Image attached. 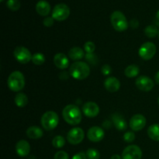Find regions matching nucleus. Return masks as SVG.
Segmentation results:
<instances>
[{
	"mask_svg": "<svg viewBox=\"0 0 159 159\" xmlns=\"http://www.w3.org/2000/svg\"><path fill=\"white\" fill-rule=\"evenodd\" d=\"M140 72L139 67L136 65H128L124 70V74L128 78H134L138 75Z\"/></svg>",
	"mask_w": 159,
	"mask_h": 159,
	"instance_id": "b1692460",
	"label": "nucleus"
},
{
	"mask_svg": "<svg viewBox=\"0 0 159 159\" xmlns=\"http://www.w3.org/2000/svg\"><path fill=\"white\" fill-rule=\"evenodd\" d=\"M130 26L133 28H138V26H139V23H138V20L134 19V20H132L131 21H130Z\"/></svg>",
	"mask_w": 159,
	"mask_h": 159,
	"instance_id": "e433bc0d",
	"label": "nucleus"
},
{
	"mask_svg": "<svg viewBox=\"0 0 159 159\" xmlns=\"http://www.w3.org/2000/svg\"><path fill=\"white\" fill-rule=\"evenodd\" d=\"M3 1H4V0H0V2H2Z\"/></svg>",
	"mask_w": 159,
	"mask_h": 159,
	"instance_id": "a19ab883",
	"label": "nucleus"
},
{
	"mask_svg": "<svg viewBox=\"0 0 159 159\" xmlns=\"http://www.w3.org/2000/svg\"><path fill=\"white\" fill-rule=\"evenodd\" d=\"M26 135L29 138L34 140L40 139L43 137V132L40 127L37 126H31L26 130Z\"/></svg>",
	"mask_w": 159,
	"mask_h": 159,
	"instance_id": "aec40b11",
	"label": "nucleus"
},
{
	"mask_svg": "<svg viewBox=\"0 0 159 159\" xmlns=\"http://www.w3.org/2000/svg\"><path fill=\"white\" fill-rule=\"evenodd\" d=\"M54 159H69V155L65 151H59L55 153Z\"/></svg>",
	"mask_w": 159,
	"mask_h": 159,
	"instance_id": "2f4dec72",
	"label": "nucleus"
},
{
	"mask_svg": "<svg viewBox=\"0 0 159 159\" xmlns=\"http://www.w3.org/2000/svg\"><path fill=\"white\" fill-rule=\"evenodd\" d=\"M13 55L17 61L21 64H27L32 61L33 55L30 51L23 46L16 47L13 51Z\"/></svg>",
	"mask_w": 159,
	"mask_h": 159,
	"instance_id": "6e6552de",
	"label": "nucleus"
},
{
	"mask_svg": "<svg viewBox=\"0 0 159 159\" xmlns=\"http://www.w3.org/2000/svg\"><path fill=\"white\" fill-rule=\"evenodd\" d=\"M70 15V9L65 3L56 5L52 11V17L57 21H64L67 20Z\"/></svg>",
	"mask_w": 159,
	"mask_h": 159,
	"instance_id": "0eeeda50",
	"label": "nucleus"
},
{
	"mask_svg": "<svg viewBox=\"0 0 159 159\" xmlns=\"http://www.w3.org/2000/svg\"><path fill=\"white\" fill-rule=\"evenodd\" d=\"M84 49L86 51L87 54H92L94 52L95 49H96V45L93 42L87 41L84 45Z\"/></svg>",
	"mask_w": 159,
	"mask_h": 159,
	"instance_id": "c756f323",
	"label": "nucleus"
},
{
	"mask_svg": "<svg viewBox=\"0 0 159 159\" xmlns=\"http://www.w3.org/2000/svg\"><path fill=\"white\" fill-rule=\"evenodd\" d=\"M155 82H156L157 84H159V71L156 73V75H155Z\"/></svg>",
	"mask_w": 159,
	"mask_h": 159,
	"instance_id": "4c0bfd02",
	"label": "nucleus"
},
{
	"mask_svg": "<svg viewBox=\"0 0 159 159\" xmlns=\"http://www.w3.org/2000/svg\"><path fill=\"white\" fill-rule=\"evenodd\" d=\"M112 121H113V125L116 127V130H120V131H123V130H127V121L124 119V116L121 114H120V113H113V114L112 115Z\"/></svg>",
	"mask_w": 159,
	"mask_h": 159,
	"instance_id": "dca6fc26",
	"label": "nucleus"
},
{
	"mask_svg": "<svg viewBox=\"0 0 159 159\" xmlns=\"http://www.w3.org/2000/svg\"><path fill=\"white\" fill-rule=\"evenodd\" d=\"M122 159H141L142 151L135 144L127 146L122 152Z\"/></svg>",
	"mask_w": 159,
	"mask_h": 159,
	"instance_id": "9d476101",
	"label": "nucleus"
},
{
	"mask_svg": "<svg viewBox=\"0 0 159 159\" xmlns=\"http://www.w3.org/2000/svg\"><path fill=\"white\" fill-rule=\"evenodd\" d=\"M85 56L84 51L79 47H74L68 51V57L73 61H79Z\"/></svg>",
	"mask_w": 159,
	"mask_h": 159,
	"instance_id": "412c9836",
	"label": "nucleus"
},
{
	"mask_svg": "<svg viewBox=\"0 0 159 159\" xmlns=\"http://www.w3.org/2000/svg\"><path fill=\"white\" fill-rule=\"evenodd\" d=\"M32 62L36 65H41L45 62V56L42 53H35L33 54Z\"/></svg>",
	"mask_w": 159,
	"mask_h": 159,
	"instance_id": "bb28decb",
	"label": "nucleus"
},
{
	"mask_svg": "<svg viewBox=\"0 0 159 159\" xmlns=\"http://www.w3.org/2000/svg\"><path fill=\"white\" fill-rule=\"evenodd\" d=\"M54 20L52 16L51 17H46V18L43 20V24L44 25L47 27H50V26H52L54 24Z\"/></svg>",
	"mask_w": 159,
	"mask_h": 159,
	"instance_id": "72a5a7b5",
	"label": "nucleus"
},
{
	"mask_svg": "<svg viewBox=\"0 0 159 159\" xmlns=\"http://www.w3.org/2000/svg\"><path fill=\"white\" fill-rule=\"evenodd\" d=\"M101 71L103 75H109L112 72L111 66L110 65H104L101 68Z\"/></svg>",
	"mask_w": 159,
	"mask_h": 159,
	"instance_id": "473e14b6",
	"label": "nucleus"
},
{
	"mask_svg": "<svg viewBox=\"0 0 159 159\" xmlns=\"http://www.w3.org/2000/svg\"><path fill=\"white\" fill-rule=\"evenodd\" d=\"M156 21H157V23H158V25H159V10L156 13Z\"/></svg>",
	"mask_w": 159,
	"mask_h": 159,
	"instance_id": "ea45409f",
	"label": "nucleus"
},
{
	"mask_svg": "<svg viewBox=\"0 0 159 159\" xmlns=\"http://www.w3.org/2000/svg\"><path fill=\"white\" fill-rule=\"evenodd\" d=\"M62 116L65 122L70 125H78L82 119L80 109L74 104L67 105L62 111Z\"/></svg>",
	"mask_w": 159,
	"mask_h": 159,
	"instance_id": "f257e3e1",
	"label": "nucleus"
},
{
	"mask_svg": "<svg viewBox=\"0 0 159 159\" xmlns=\"http://www.w3.org/2000/svg\"><path fill=\"white\" fill-rule=\"evenodd\" d=\"M110 22L115 30L124 32L127 30L129 26L128 21L125 15L120 11H114L110 16Z\"/></svg>",
	"mask_w": 159,
	"mask_h": 159,
	"instance_id": "20e7f679",
	"label": "nucleus"
},
{
	"mask_svg": "<svg viewBox=\"0 0 159 159\" xmlns=\"http://www.w3.org/2000/svg\"><path fill=\"white\" fill-rule=\"evenodd\" d=\"M15 103L16 107L23 108L25 107L28 103V97L25 93H18L15 96Z\"/></svg>",
	"mask_w": 159,
	"mask_h": 159,
	"instance_id": "5701e85b",
	"label": "nucleus"
},
{
	"mask_svg": "<svg viewBox=\"0 0 159 159\" xmlns=\"http://www.w3.org/2000/svg\"><path fill=\"white\" fill-rule=\"evenodd\" d=\"M7 7L12 11H17L20 8V2L19 0H7Z\"/></svg>",
	"mask_w": 159,
	"mask_h": 159,
	"instance_id": "c85d7f7f",
	"label": "nucleus"
},
{
	"mask_svg": "<svg viewBox=\"0 0 159 159\" xmlns=\"http://www.w3.org/2000/svg\"><path fill=\"white\" fill-rule=\"evenodd\" d=\"M36 11L39 15L47 16L51 12V6L45 0H40L36 5Z\"/></svg>",
	"mask_w": 159,
	"mask_h": 159,
	"instance_id": "6ab92c4d",
	"label": "nucleus"
},
{
	"mask_svg": "<svg viewBox=\"0 0 159 159\" xmlns=\"http://www.w3.org/2000/svg\"><path fill=\"white\" fill-rule=\"evenodd\" d=\"M146 125V118L141 114H135L130 118V127L134 131H140Z\"/></svg>",
	"mask_w": 159,
	"mask_h": 159,
	"instance_id": "ddd939ff",
	"label": "nucleus"
},
{
	"mask_svg": "<svg viewBox=\"0 0 159 159\" xmlns=\"http://www.w3.org/2000/svg\"><path fill=\"white\" fill-rule=\"evenodd\" d=\"M72 159H87L86 154L83 152H79L72 157Z\"/></svg>",
	"mask_w": 159,
	"mask_h": 159,
	"instance_id": "c9c22d12",
	"label": "nucleus"
},
{
	"mask_svg": "<svg viewBox=\"0 0 159 159\" xmlns=\"http://www.w3.org/2000/svg\"><path fill=\"white\" fill-rule=\"evenodd\" d=\"M135 85L138 89L143 92H150L154 88L155 82L151 78L145 75H141L135 81Z\"/></svg>",
	"mask_w": 159,
	"mask_h": 159,
	"instance_id": "9b49d317",
	"label": "nucleus"
},
{
	"mask_svg": "<svg viewBox=\"0 0 159 159\" xmlns=\"http://www.w3.org/2000/svg\"><path fill=\"white\" fill-rule=\"evenodd\" d=\"M156 46L152 42H145L139 48L138 54L144 61H148L153 58L156 54Z\"/></svg>",
	"mask_w": 159,
	"mask_h": 159,
	"instance_id": "423d86ee",
	"label": "nucleus"
},
{
	"mask_svg": "<svg viewBox=\"0 0 159 159\" xmlns=\"http://www.w3.org/2000/svg\"><path fill=\"white\" fill-rule=\"evenodd\" d=\"M158 28L155 25H149V26H146L144 29V34L149 38H154L158 35Z\"/></svg>",
	"mask_w": 159,
	"mask_h": 159,
	"instance_id": "393cba45",
	"label": "nucleus"
},
{
	"mask_svg": "<svg viewBox=\"0 0 159 159\" xmlns=\"http://www.w3.org/2000/svg\"><path fill=\"white\" fill-rule=\"evenodd\" d=\"M52 144L55 148H61L65 144V138L61 136V135L54 137V139L52 140Z\"/></svg>",
	"mask_w": 159,
	"mask_h": 159,
	"instance_id": "a878e982",
	"label": "nucleus"
},
{
	"mask_svg": "<svg viewBox=\"0 0 159 159\" xmlns=\"http://www.w3.org/2000/svg\"><path fill=\"white\" fill-rule=\"evenodd\" d=\"M16 152L20 157L27 156L30 152V145L25 140H20L16 144Z\"/></svg>",
	"mask_w": 159,
	"mask_h": 159,
	"instance_id": "a211bd4d",
	"label": "nucleus"
},
{
	"mask_svg": "<svg viewBox=\"0 0 159 159\" xmlns=\"http://www.w3.org/2000/svg\"><path fill=\"white\" fill-rule=\"evenodd\" d=\"M110 159H122V157L120 156L119 155H113Z\"/></svg>",
	"mask_w": 159,
	"mask_h": 159,
	"instance_id": "58836bf2",
	"label": "nucleus"
},
{
	"mask_svg": "<svg viewBox=\"0 0 159 159\" xmlns=\"http://www.w3.org/2000/svg\"><path fill=\"white\" fill-rule=\"evenodd\" d=\"M147 133L151 139L155 141H159V124L151 125L148 129Z\"/></svg>",
	"mask_w": 159,
	"mask_h": 159,
	"instance_id": "4be33fe9",
	"label": "nucleus"
},
{
	"mask_svg": "<svg viewBox=\"0 0 159 159\" xmlns=\"http://www.w3.org/2000/svg\"><path fill=\"white\" fill-rule=\"evenodd\" d=\"M54 64L59 69L65 70L68 68L69 61L68 57L63 53H57L54 57Z\"/></svg>",
	"mask_w": 159,
	"mask_h": 159,
	"instance_id": "2eb2a0df",
	"label": "nucleus"
},
{
	"mask_svg": "<svg viewBox=\"0 0 159 159\" xmlns=\"http://www.w3.org/2000/svg\"><path fill=\"white\" fill-rule=\"evenodd\" d=\"M104 87L110 93H116L120 88V82L116 77H109L104 82Z\"/></svg>",
	"mask_w": 159,
	"mask_h": 159,
	"instance_id": "f3484780",
	"label": "nucleus"
},
{
	"mask_svg": "<svg viewBox=\"0 0 159 159\" xmlns=\"http://www.w3.org/2000/svg\"><path fill=\"white\" fill-rule=\"evenodd\" d=\"M84 138H85V133H84V130L80 127H74L71 129L67 134V139L68 142L73 145L82 143Z\"/></svg>",
	"mask_w": 159,
	"mask_h": 159,
	"instance_id": "1a4fd4ad",
	"label": "nucleus"
},
{
	"mask_svg": "<svg viewBox=\"0 0 159 159\" xmlns=\"http://www.w3.org/2000/svg\"><path fill=\"white\" fill-rule=\"evenodd\" d=\"M158 37H159V30H158Z\"/></svg>",
	"mask_w": 159,
	"mask_h": 159,
	"instance_id": "37998d69",
	"label": "nucleus"
},
{
	"mask_svg": "<svg viewBox=\"0 0 159 159\" xmlns=\"http://www.w3.org/2000/svg\"><path fill=\"white\" fill-rule=\"evenodd\" d=\"M82 111L87 117L94 118L99 115L100 110L99 106L96 102H87L82 107Z\"/></svg>",
	"mask_w": 159,
	"mask_h": 159,
	"instance_id": "4468645a",
	"label": "nucleus"
},
{
	"mask_svg": "<svg viewBox=\"0 0 159 159\" xmlns=\"http://www.w3.org/2000/svg\"><path fill=\"white\" fill-rule=\"evenodd\" d=\"M40 123L46 130H52L57 127L59 123L58 115L54 111H47L42 116Z\"/></svg>",
	"mask_w": 159,
	"mask_h": 159,
	"instance_id": "39448f33",
	"label": "nucleus"
},
{
	"mask_svg": "<svg viewBox=\"0 0 159 159\" xmlns=\"http://www.w3.org/2000/svg\"><path fill=\"white\" fill-rule=\"evenodd\" d=\"M26 81L23 73L20 71H15L9 75L7 80V85L12 92H20L25 87Z\"/></svg>",
	"mask_w": 159,
	"mask_h": 159,
	"instance_id": "7ed1b4c3",
	"label": "nucleus"
},
{
	"mask_svg": "<svg viewBox=\"0 0 159 159\" xmlns=\"http://www.w3.org/2000/svg\"><path fill=\"white\" fill-rule=\"evenodd\" d=\"M124 140L127 143H131L135 140V134L132 131H127L124 134Z\"/></svg>",
	"mask_w": 159,
	"mask_h": 159,
	"instance_id": "7c9ffc66",
	"label": "nucleus"
},
{
	"mask_svg": "<svg viewBox=\"0 0 159 159\" xmlns=\"http://www.w3.org/2000/svg\"><path fill=\"white\" fill-rule=\"evenodd\" d=\"M69 74L76 80H84L90 74L89 65L83 61H75L70 66Z\"/></svg>",
	"mask_w": 159,
	"mask_h": 159,
	"instance_id": "f03ea898",
	"label": "nucleus"
},
{
	"mask_svg": "<svg viewBox=\"0 0 159 159\" xmlns=\"http://www.w3.org/2000/svg\"><path fill=\"white\" fill-rule=\"evenodd\" d=\"M158 105H159V97H158Z\"/></svg>",
	"mask_w": 159,
	"mask_h": 159,
	"instance_id": "79ce46f5",
	"label": "nucleus"
},
{
	"mask_svg": "<svg viewBox=\"0 0 159 159\" xmlns=\"http://www.w3.org/2000/svg\"><path fill=\"white\" fill-rule=\"evenodd\" d=\"M85 58H86V60L88 61H89L92 64H95L96 62V61H97V57H96V56L93 53H92V54H86Z\"/></svg>",
	"mask_w": 159,
	"mask_h": 159,
	"instance_id": "f704fd0d",
	"label": "nucleus"
},
{
	"mask_svg": "<svg viewBox=\"0 0 159 159\" xmlns=\"http://www.w3.org/2000/svg\"><path fill=\"white\" fill-rule=\"evenodd\" d=\"M87 137L92 142H99L105 137V132H104L103 129L101 127L94 126L89 129L88 132H87Z\"/></svg>",
	"mask_w": 159,
	"mask_h": 159,
	"instance_id": "f8f14e48",
	"label": "nucleus"
},
{
	"mask_svg": "<svg viewBox=\"0 0 159 159\" xmlns=\"http://www.w3.org/2000/svg\"><path fill=\"white\" fill-rule=\"evenodd\" d=\"M86 156L88 159H99L100 153L98 150L94 148H89L86 152Z\"/></svg>",
	"mask_w": 159,
	"mask_h": 159,
	"instance_id": "cd10ccee",
	"label": "nucleus"
}]
</instances>
